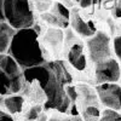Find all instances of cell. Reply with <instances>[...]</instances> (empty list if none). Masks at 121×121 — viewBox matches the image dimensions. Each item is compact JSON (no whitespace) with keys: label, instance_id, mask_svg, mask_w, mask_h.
Returning <instances> with one entry per match:
<instances>
[{"label":"cell","instance_id":"cell-21","mask_svg":"<svg viewBox=\"0 0 121 121\" xmlns=\"http://www.w3.org/2000/svg\"><path fill=\"white\" fill-rule=\"evenodd\" d=\"M0 121H13L11 114L9 113H5L3 110H0Z\"/></svg>","mask_w":121,"mask_h":121},{"label":"cell","instance_id":"cell-10","mask_svg":"<svg viewBox=\"0 0 121 121\" xmlns=\"http://www.w3.org/2000/svg\"><path fill=\"white\" fill-rule=\"evenodd\" d=\"M68 60L76 70H84L86 68V56L84 53V47L80 44H75L70 47L68 52Z\"/></svg>","mask_w":121,"mask_h":121},{"label":"cell","instance_id":"cell-19","mask_svg":"<svg viewBox=\"0 0 121 121\" xmlns=\"http://www.w3.org/2000/svg\"><path fill=\"white\" fill-rule=\"evenodd\" d=\"M41 112H43V107L41 105H34V107H32L29 109V112L27 113V120H29V121H33V120H36L38 119V116L41 114Z\"/></svg>","mask_w":121,"mask_h":121},{"label":"cell","instance_id":"cell-20","mask_svg":"<svg viewBox=\"0 0 121 121\" xmlns=\"http://www.w3.org/2000/svg\"><path fill=\"white\" fill-rule=\"evenodd\" d=\"M114 51H115L116 57L119 58V60L121 62V35L116 36L114 39Z\"/></svg>","mask_w":121,"mask_h":121},{"label":"cell","instance_id":"cell-23","mask_svg":"<svg viewBox=\"0 0 121 121\" xmlns=\"http://www.w3.org/2000/svg\"><path fill=\"white\" fill-rule=\"evenodd\" d=\"M46 120H47V116H46L45 114H43V113L40 114V115L38 116V119H36V121H46Z\"/></svg>","mask_w":121,"mask_h":121},{"label":"cell","instance_id":"cell-5","mask_svg":"<svg viewBox=\"0 0 121 121\" xmlns=\"http://www.w3.org/2000/svg\"><path fill=\"white\" fill-rule=\"evenodd\" d=\"M87 47L90 58L96 63L110 58V39L103 32L96 33L91 36L87 41Z\"/></svg>","mask_w":121,"mask_h":121},{"label":"cell","instance_id":"cell-15","mask_svg":"<svg viewBox=\"0 0 121 121\" xmlns=\"http://www.w3.org/2000/svg\"><path fill=\"white\" fill-rule=\"evenodd\" d=\"M102 113L97 105H90L82 110V120L84 121H98Z\"/></svg>","mask_w":121,"mask_h":121},{"label":"cell","instance_id":"cell-13","mask_svg":"<svg viewBox=\"0 0 121 121\" xmlns=\"http://www.w3.org/2000/svg\"><path fill=\"white\" fill-rule=\"evenodd\" d=\"M44 39H45L46 45L50 48L57 51V50H59L62 47L63 33H62V30H60V28H51V29H48V32L46 33Z\"/></svg>","mask_w":121,"mask_h":121},{"label":"cell","instance_id":"cell-1","mask_svg":"<svg viewBox=\"0 0 121 121\" xmlns=\"http://www.w3.org/2000/svg\"><path fill=\"white\" fill-rule=\"evenodd\" d=\"M26 81H36L46 96L45 109H57L59 113H67L72 107V100L65 92V85L72 81L62 62H50L23 70Z\"/></svg>","mask_w":121,"mask_h":121},{"label":"cell","instance_id":"cell-9","mask_svg":"<svg viewBox=\"0 0 121 121\" xmlns=\"http://www.w3.org/2000/svg\"><path fill=\"white\" fill-rule=\"evenodd\" d=\"M70 23H72V27L75 32L82 36H87L91 38L92 35L96 34L95 27L92 26V23L86 22L85 19L79 15L78 10L74 9L72 12H70Z\"/></svg>","mask_w":121,"mask_h":121},{"label":"cell","instance_id":"cell-24","mask_svg":"<svg viewBox=\"0 0 121 121\" xmlns=\"http://www.w3.org/2000/svg\"><path fill=\"white\" fill-rule=\"evenodd\" d=\"M117 16H121V0L117 1Z\"/></svg>","mask_w":121,"mask_h":121},{"label":"cell","instance_id":"cell-22","mask_svg":"<svg viewBox=\"0 0 121 121\" xmlns=\"http://www.w3.org/2000/svg\"><path fill=\"white\" fill-rule=\"evenodd\" d=\"M97 1H98V0H79L80 6H81V7H88V6L93 5Z\"/></svg>","mask_w":121,"mask_h":121},{"label":"cell","instance_id":"cell-8","mask_svg":"<svg viewBox=\"0 0 121 121\" xmlns=\"http://www.w3.org/2000/svg\"><path fill=\"white\" fill-rule=\"evenodd\" d=\"M41 17L45 22L55 28H65L70 22V11L63 4L57 3L52 12H45Z\"/></svg>","mask_w":121,"mask_h":121},{"label":"cell","instance_id":"cell-17","mask_svg":"<svg viewBox=\"0 0 121 121\" xmlns=\"http://www.w3.org/2000/svg\"><path fill=\"white\" fill-rule=\"evenodd\" d=\"M47 121H84L80 115H64V113H60V115H52Z\"/></svg>","mask_w":121,"mask_h":121},{"label":"cell","instance_id":"cell-25","mask_svg":"<svg viewBox=\"0 0 121 121\" xmlns=\"http://www.w3.org/2000/svg\"><path fill=\"white\" fill-rule=\"evenodd\" d=\"M1 21H5V16H4V12H3V9L0 7V22Z\"/></svg>","mask_w":121,"mask_h":121},{"label":"cell","instance_id":"cell-6","mask_svg":"<svg viewBox=\"0 0 121 121\" xmlns=\"http://www.w3.org/2000/svg\"><path fill=\"white\" fill-rule=\"evenodd\" d=\"M96 82L99 84H108V82H116L120 80L121 70L120 65L114 58H107L100 60L96 64Z\"/></svg>","mask_w":121,"mask_h":121},{"label":"cell","instance_id":"cell-26","mask_svg":"<svg viewBox=\"0 0 121 121\" xmlns=\"http://www.w3.org/2000/svg\"><path fill=\"white\" fill-rule=\"evenodd\" d=\"M76 1H79V0H76Z\"/></svg>","mask_w":121,"mask_h":121},{"label":"cell","instance_id":"cell-12","mask_svg":"<svg viewBox=\"0 0 121 121\" xmlns=\"http://www.w3.org/2000/svg\"><path fill=\"white\" fill-rule=\"evenodd\" d=\"M3 104L9 114H18L23 109L24 98L19 95H9L5 98H3Z\"/></svg>","mask_w":121,"mask_h":121},{"label":"cell","instance_id":"cell-18","mask_svg":"<svg viewBox=\"0 0 121 121\" xmlns=\"http://www.w3.org/2000/svg\"><path fill=\"white\" fill-rule=\"evenodd\" d=\"M34 4H35L39 12L45 13L52 6V0H34Z\"/></svg>","mask_w":121,"mask_h":121},{"label":"cell","instance_id":"cell-14","mask_svg":"<svg viewBox=\"0 0 121 121\" xmlns=\"http://www.w3.org/2000/svg\"><path fill=\"white\" fill-rule=\"evenodd\" d=\"M78 95L80 98V100L82 102V104L86 107H90V105H97V100L98 99V96H97V92H96V90L92 91L88 86H79L78 87Z\"/></svg>","mask_w":121,"mask_h":121},{"label":"cell","instance_id":"cell-3","mask_svg":"<svg viewBox=\"0 0 121 121\" xmlns=\"http://www.w3.org/2000/svg\"><path fill=\"white\" fill-rule=\"evenodd\" d=\"M5 21L16 30L32 28L34 24V13L29 0H0Z\"/></svg>","mask_w":121,"mask_h":121},{"label":"cell","instance_id":"cell-7","mask_svg":"<svg viewBox=\"0 0 121 121\" xmlns=\"http://www.w3.org/2000/svg\"><path fill=\"white\" fill-rule=\"evenodd\" d=\"M0 69L6 73L13 81L23 88V84L26 81L23 75V69L15 60V58L6 53H0Z\"/></svg>","mask_w":121,"mask_h":121},{"label":"cell","instance_id":"cell-4","mask_svg":"<svg viewBox=\"0 0 121 121\" xmlns=\"http://www.w3.org/2000/svg\"><path fill=\"white\" fill-rule=\"evenodd\" d=\"M96 92L99 102L108 109L119 110L121 109V86L116 82L99 84L96 86Z\"/></svg>","mask_w":121,"mask_h":121},{"label":"cell","instance_id":"cell-16","mask_svg":"<svg viewBox=\"0 0 121 121\" xmlns=\"http://www.w3.org/2000/svg\"><path fill=\"white\" fill-rule=\"evenodd\" d=\"M98 121H121V114L117 110H113V109H105L104 112H102Z\"/></svg>","mask_w":121,"mask_h":121},{"label":"cell","instance_id":"cell-2","mask_svg":"<svg viewBox=\"0 0 121 121\" xmlns=\"http://www.w3.org/2000/svg\"><path fill=\"white\" fill-rule=\"evenodd\" d=\"M7 52L23 70L45 63L44 53L39 43V33L33 27L16 30Z\"/></svg>","mask_w":121,"mask_h":121},{"label":"cell","instance_id":"cell-11","mask_svg":"<svg viewBox=\"0 0 121 121\" xmlns=\"http://www.w3.org/2000/svg\"><path fill=\"white\" fill-rule=\"evenodd\" d=\"M15 33L16 29L10 26L6 21L0 22V53H6L9 51Z\"/></svg>","mask_w":121,"mask_h":121}]
</instances>
